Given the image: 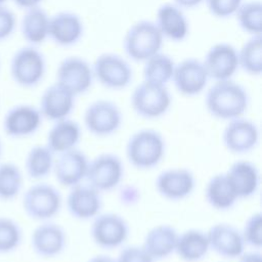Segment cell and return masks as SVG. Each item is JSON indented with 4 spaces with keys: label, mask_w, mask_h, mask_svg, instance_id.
I'll return each instance as SVG.
<instances>
[{
    "label": "cell",
    "mask_w": 262,
    "mask_h": 262,
    "mask_svg": "<svg viewBox=\"0 0 262 262\" xmlns=\"http://www.w3.org/2000/svg\"><path fill=\"white\" fill-rule=\"evenodd\" d=\"M249 104L250 96L247 89L231 79L216 81L205 96V105L209 114L224 121L243 117Z\"/></svg>",
    "instance_id": "cell-1"
},
{
    "label": "cell",
    "mask_w": 262,
    "mask_h": 262,
    "mask_svg": "<svg viewBox=\"0 0 262 262\" xmlns=\"http://www.w3.org/2000/svg\"><path fill=\"white\" fill-rule=\"evenodd\" d=\"M126 157L136 169L149 170L157 167L166 151L163 135L154 129H141L134 132L127 140Z\"/></svg>",
    "instance_id": "cell-2"
},
{
    "label": "cell",
    "mask_w": 262,
    "mask_h": 262,
    "mask_svg": "<svg viewBox=\"0 0 262 262\" xmlns=\"http://www.w3.org/2000/svg\"><path fill=\"white\" fill-rule=\"evenodd\" d=\"M164 37L150 20H139L133 24L123 39L126 55L134 61H145L161 51Z\"/></svg>",
    "instance_id": "cell-3"
},
{
    "label": "cell",
    "mask_w": 262,
    "mask_h": 262,
    "mask_svg": "<svg viewBox=\"0 0 262 262\" xmlns=\"http://www.w3.org/2000/svg\"><path fill=\"white\" fill-rule=\"evenodd\" d=\"M9 71L11 79L16 85L23 88H33L45 76L46 60L36 46H23L11 56Z\"/></svg>",
    "instance_id": "cell-4"
},
{
    "label": "cell",
    "mask_w": 262,
    "mask_h": 262,
    "mask_svg": "<svg viewBox=\"0 0 262 262\" xmlns=\"http://www.w3.org/2000/svg\"><path fill=\"white\" fill-rule=\"evenodd\" d=\"M21 205L29 218L43 222L50 220L59 213L62 198L59 190L53 185L38 182L24 192Z\"/></svg>",
    "instance_id": "cell-5"
},
{
    "label": "cell",
    "mask_w": 262,
    "mask_h": 262,
    "mask_svg": "<svg viewBox=\"0 0 262 262\" xmlns=\"http://www.w3.org/2000/svg\"><path fill=\"white\" fill-rule=\"evenodd\" d=\"M130 102L136 115L152 120L161 118L169 111L172 97L165 85L142 81L134 88Z\"/></svg>",
    "instance_id": "cell-6"
},
{
    "label": "cell",
    "mask_w": 262,
    "mask_h": 262,
    "mask_svg": "<svg viewBox=\"0 0 262 262\" xmlns=\"http://www.w3.org/2000/svg\"><path fill=\"white\" fill-rule=\"evenodd\" d=\"M92 71L94 79L111 90L125 89L133 79L130 63L121 55L112 52L98 55L92 64Z\"/></svg>",
    "instance_id": "cell-7"
},
{
    "label": "cell",
    "mask_w": 262,
    "mask_h": 262,
    "mask_svg": "<svg viewBox=\"0 0 262 262\" xmlns=\"http://www.w3.org/2000/svg\"><path fill=\"white\" fill-rule=\"evenodd\" d=\"M124 165L120 157L112 152H103L88 163L86 180L97 191H111L122 181Z\"/></svg>",
    "instance_id": "cell-8"
},
{
    "label": "cell",
    "mask_w": 262,
    "mask_h": 262,
    "mask_svg": "<svg viewBox=\"0 0 262 262\" xmlns=\"http://www.w3.org/2000/svg\"><path fill=\"white\" fill-rule=\"evenodd\" d=\"M83 120L86 129L91 134L97 137H106L120 129L123 116L115 102L98 99L86 107Z\"/></svg>",
    "instance_id": "cell-9"
},
{
    "label": "cell",
    "mask_w": 262,
    "mask_h": 262,
    "mask_svg": "<svg viewBox=\"0 0 262 262\" xmlns=\"http://www.w3.org/2000/svg\"><path fill=\"white\" fill-rule=\"evenodd\" d=\"M90 234L98 247L106 250L122 246L129 236V225L117 213H102L93 218Z\"/></svg>",
    "instance_id": "cell-10"
},
{
    "label": "cell",
    "mask_w": 262,
    "mask_h": 262,
    "mask_svg": "<svg viewBox=\"0 0 262 262\" xmlns=\"http://www.w3.org/2000/svg\"><path fill=\"white\" fill-rule=\"evenodd\" d=\"M94 80L92 66L80 56L63 58L56 70V82L75 96L86 93Z\"/></svg>",
    "instance_id": "cell-11"
},
{
    "label": "cell",
    "mask_w": 262,
    "mask_h": 262,
    "mask_svg": "<svg viewBox=\"0 0 262 262\" xmlns=\"http://www.w3.org/2000/svg\"><path fill=\"white\" fill-rule=\"evenodd\" d=\"M42 119L38 107L20 103L7 110L3 117L2 128L4 133L11 138H25L39 130Z\"/></svg>",
    "instance_id": "cell-12"
},
{
    "label": "cell",
    "mask_w": 262,
    "mask_h": 262,
    "mask_svg": "<svg viewBox=\"0 0 262 262\" xmlns=\"http://www.w3.org/2000/svg\"><path fill=\"white\" fill-rule=\"evenodd\" d=\"M209 79L216 81L230 80L238 68L237 49L225 42L211 46L202 60Z\"/></svg>",
    "instance_id": "cell-13"
},
{
    "label": "cell",
    "mask_w": 262,
    "mask_h": 262,
    "mask_svg": "<svg viewBox=\"0 0 262 262\" xmlns=\"http://www.w3.org/2000/svg\"><path fill=\"white\" fill-rule=\"evenodd\" d=\"M171 81L182 95L195 96L205 90L209 76L202 60L189 57L175 63Z\"/></svg>",
    "instance_id": "cell-14"
},
{
    "label": "cell",
    "mask_w": 262,
    "mask_h": 262,
    "mask_svg": "<svg viewBox=\"0 0 262 262\" xmlns=\"http://www.w3.org/2000/svg\"><path fill=\"white\" fill-rule=\"evenodd\" d=\"M227 122L222 133V141L228 151L243 155L257 146L259 142V129L254 122L243 117Z\"/></svg>",
    "instance_id": "cell-15"
},
{
    "label": "cell",
    "mask_w": 262,
    "mask_h": 262,
    "mask_svg": "<svg viewBox=\"0 0 262 262\" xmlns=\"http://www.w3.org/2000/svg\"><path fill=\"white\" fill-rule=\"evenodd\" d=\"M156 189L160 195L169 201H181L189 196L195 187V178L185 168L163 170L157 177Z\"/></svg>",
    "instance_id": "cell-16"
},
{
    "label": "cell",
    "mask_w": 262,
    "mask_h": 262,
    "mask_svg": "<svg viewBox=\"0 0 262 262\" xmlns=\"http://www.w3.org/2000/svg\"><path fill=\"white\" fill-rule=\"evenodd\" d=\"M210 250L227 259L239 258L245 253L241 230L228 223H217L207 231Z\"/></svg>",
    "instance_id": "cell-17"
},
{
    "label": "cell",
    "mask_w": 262,
    "mask_h": 262,
    "mask_svg": "<svg viewBox=\"0 0 262 262\" xmlns=\"http://www.w3.org/2000/svg\"><path fill=\"white\" fill-rule=\"evenodd\" d=\"M67 245V233L56 223L43 221L35 227L31 235L34 253L42 258H54L60 255Z\"/></svg>",
    "instance_id": "cell-18"
},
{
    "label": "cell",
    "mask_w": 262,
    "mask_h": 262,
    "mask_svg": "<svg viewBox=\"0 0 262 262\" xmlns=\"http://www.w3.org/2000/svg\"><path fill=\"white\" fill-rule=\"evenodd\" d=\"M88 163L89 160L83 151L73 148L58 155L52 172L60 185L71 188L86 178Z\"/></svg>",
    "instance_id": "cell-19"
},
{
    "label": "cell",
    "mask_w": 262,
    "mask_h": 262,
    "mask_svg": "<svg viewBox=\"0 0 262 262\" xmlns=\"http://www.w3.org/2000/svg\"><path fill=\"white\" fill-rule=\"evenodd\" d=\"M75 95L57 82L48 86L40 97L39 111L43 118L56 122L69 118L75 107Z\"/></svg>",
    "instance_id": "cell-20"
},
{
    "label": "cell",
    "mask_w": 262,
    "mask_h": 262,
    "mask_svg": "<svg viewBox=\"0 0 262 262\" xmlns=\"http://www.w3.org/2000/svg\"><path fill=\"white\" fill-rule=\"evenodd\" d=\"M83 34V20L74 12L59 11L49 18L48 38L58 46H73L81 40Z\"/></svg>",
    "instance_id": "cell-21"
},
{
    "label": "cell",
    "mask_w": 262,
    "mask_h": 262,
    "mask_svg": "<svg viewBox=\"0 0 262 262\" xmlns=\"http://www.w3.org/2000/svg\"><path fill=\"white\" fill-rule=\"evenodd\" d=\"M66 204L72 217L79 220L93 219L102 207L100 192L89 184L81 183L70 188Z\"/></svg>",
    "instance_id": "cell-22"
},
{
    "label": "cell",
    "mask_w": 262,
    "mask_h": 262,
    "mask_svg": "<svg viewBox=\"0 0 262 262\" xmlns=\"http://www.w3.org/2000/svg\"><path fill=\"white\" fill-rule=\"evenodd\" d=\"M155 24L164 39L174 42L183 41L189 33V24L182 8L174 3H165L158 8Z\"/></svg>",
    "instance_id": "cell-23"
},
{
    "label": "cell",
    "mask_w": 262,
    "mask_h": 262,
    "mask_svg": "<svg viewBox=\"0 0 262 262\" xmlns=\"http://www.w3.org/2000/svg\"><path fill=\"white\" fill-rule=\"evenodd\" d=\"M238 200L249 199L256 194L260 184L259 170L249 161H236L225 172Z\"/></svg>",
    "instance_id": "cell-24"
},
{
    "label": "cell",
    "mask_w": 262,
    "mask_h": 262,
    "mask_svg": "<svg viewBox=\"0 0 262 262\" xmlns=\"http://www.w3.org/2000/svg\"><path fill=\"white\" fill-rule=\"evenodd\" d=\"M178 234L172 225L159 224L146 232L142 247L155 261L168 258L175 253Z\"/></svg>",
    "instance_id": "cell-25"
},
{
    "label": "cell",
    "mask_w": 262,
    "mask_h": 262,
    "mask_svg": "<svg viewBox=\"0 0 262 262\" xmlns=\"http://www.w3.org/2000/svg\"><path fill=\"white\" fill-rule=\"evenodd\" d=\"M47 133L46 145L55 155L76 148L81 139L80 125L69 118L53 122Z\"/></svg>",
    "instance_id": "cell-26"
},
{
    "label": "cell",
    "mask_w": 262,
    "mask_h": 262,
    "mask_svg": "<svg viewBox=\"0 0 262 262\" xmlns=\"http://www.w3.org/2000/svg\"><path fill=\"white\" fill-rule=\"evenodd\" d=\"M210 250L207 232L188 229L178 234L175 253L185 262H198L206 257Z\"/></svg>",
    "instance_id": "cell-27"
},
{
    "label": "cell",
    "mask_w": 262,
    "mask_h": 262,
    "mask_svg": "<svg viewBox=\"0 0 262 262\" xmlns=\"http://www.w3.org/2000/svg\"><path fill=\"white\" fill-rule=\"evenodd\" d=\"M205 198L207 203L218 211L231 209L238 200L225 173L215 174L209 179L205 188Z\"/></svg>",
    "instance_id": "cell-28"
},
{
    "label": "cell",
    "mask_w": 262,
    "mask_h": 262,
    "mask_svg": "<svg viewBox=\"0 0 262 262\" xmlns=\"http://www.w3.org/2000/svg\"><path fill=\"white\" fill-rule=\"evenodd\" d=\"M49 18L41 6L25 10L20 20V33L29 45L37 46L48 39Z\"/></svg>",
    "instance_id": "cell-29"
},
{
    "label": "cell",
    "mask_w": 262,
    "mask_h": 262,
    "mask_svg": "<svg viewBox=\"0 0 262 262\" xmlns=\"http://www.w3.org/2000/svg\"><path fill=\"white\" fill-rule=\"evenodd\" d=\"M54 161V154L46 144L35 145L29 149L26 156V173L31 179H43L53 171Z\"/></svg>",
    "instance_id": "cell-30"
},
{
    "label": "cell",
    "mask_w": 262,
    "mask_h": 262,
    "mask_svg": "<svg viewBox=\"0 0 262 262\" xmlns=\"http://www.w3.org/2000/svg\"><path fill=\"white\" fill-rule=\"evenodd\" d=\"M143 62V81L166 86L172 80L175 62L168 54L160 51Z\"/></svg>",
    "instance_id": "cell-31"
},
{
    "label": "cell",
    "mask_w": 262,
    "mask_h": 262,
    "mask_svg": "<svg viewBox=\"0 0 262 262\" xmlns=\"http://www.w3.org/2000/svg\"><path fill=\"white\" fill-rule=\"evenodd\" d=\"M238 68L252 76L262 73V35L251 36L237 50Z\"/></svg>",
    "instance_id": "cell-32"
},
{
    "label": "cell",
    "mask_w": 262,
    "mask_h": 262,
    "mask_svg": "<svg viewBox=\"0 0 262 262\" xmlns=\"http://www.w3.org/2000/svg\"><path fill=\"white\" fill-rule=\"evenodd\" d=\"M24 177L17 165L11 162L0 164V200L9 202L21 191Z\"/></svg>",
    "instance_id": "cell-33"
},
{
    "label": "cell",
    "mask_w": 262,
    "mask_h": 262,
    "mask_svg": "<svg viewBox=\"0 0 262 262\" xmlns=\"http://www.w3.org/2000/svg\"><path fill=\"white\" fill-rule=\"evenodd\" d=\"M239 28L251 36L262 33V4L258 0L243 2L234 13Z\"/></svg>",
    "instance_id": "cell-34"
},
{
    "label": "cell",
    "mask_w": 262,
    "mask_h": 262,
    "mask_svg": "<svg viewBox=\"0 0 262 262\" xmlns=\"http://www.w3.org/2000/svg\"><path fill=\"white\" fill-rule=\"evenodd\" d=\"M23 230L12 218L0 216V254L14 252L21 244Z\"/></svg>",
    "instance_id": "cell-35"
},
{
    "label": "cell",
    "mask_w": 262,
    "mask_h": 262,
    "mask_svg": "<svg viewBox=\"0 0 262 262\" xmlns=\"http://www.w3.org/2000/svg\"><path fill=\"white\" fill-rule=\"evenodd\" d=\"M241 232L246 245L259 250L262 246V214L257 212L251 215Z\"/></svg>",
    "instance_id": "cell-36"
},
{
    "label": "cell",
    "mask_w": 262,
    "mask_h": 262,
    "mask_svg": "<svg viewBox=\"0 0 262 262\" xmlns=\"http://www.w3.org/2000/svg\"><path fill=\"white\" fill-rule=\"evenodd\" d=\"M210 13L218 18H227L236 12L243 0H205Z\"/></svg>",
    "instance_id": "cell-37"
},
{
    "label": "cell",
    "mask_w": 262,
    "mask_h": 262,
    "mask_svg": "<svg viewBox=\"0 0 262 262\" xmlns=\"http://www.w3.org/2000/svg\"><path fill=\"white\" fill-rule=\"evenodd\" d=\"M117 262H155L151 256L144 250L142 246L125 247L118 257Z\"/></svg>",
    "instance_id": "cell-38"
},
{
    "label": "cell",
    "mask_w": 262,
    "mask_h": 262,
    "mask_svg": "<svg viewBox=\"0 0 262 262\" xmlns=\"http://www.w3.org/2000/svg\"><path fill=\"white\" fill-rule=\"evenodd\" d=\"M16 16L14 12L5 6L0 5V42L7 40L15 31Z\"/></svg>",
    "instance_id": "cell-39"
},
{
    "label": "cell",
    "mask_w": 262,
    "mask_h": 262,
    "mask_svg": "<svg viewBox=\"0 0 262 262\" xmlns=\"http://www.w3.org/2000/svg\"><path fill=\"white\" fill-rule=\"evenodd\" d=\"M43 0H12V2L18 7L24 10H28L30 8H34L40 6Z\"/></svg>",
    "instance_id": "cell-40"
},
{
    "label": "cell",
    "mask_w": 262,
    "mask_h": 262,
    "mask_svg": "<svg viewBox=\"0 0 262 262\" xmlns=\"http://www.w3.org/2000/svg\"><path fill=\"white\" fill-rule=\"evenodd\" d=\"M238 259V262H262V256L259 252L244 253Z\"/></svg>",
    "instance_id": "cell-41"
},
{
    "label": "cell",
    "mask_w": 262,
    "mask_h": 262,
    "mask_svg": "<svg viewBox=\"0 0 262 262\" xmlns=\"http://www.w3.org/2000/svg\"><path fill=\"white\" fill-rule=\"evenodd\" d=\"M205 0H173L174 4L180 8H193L202 4Z\"/></svg>",
    "instance_id": "cell-42"
},
{
    "label": "cell",
    "mask_w": 262,
    "mask_h": 262,
    "mask_svg": "<svg viewBox=\"0 0 262 262\" xmlns=\"http://www.w3.org/2000/svg\"><path fill=\"white\" fill-rule=\"evenodd\" d=\"M88 262H117L116 259L106 255H96L88 260Z\"/></svg>",
    "instance_id": "cell-43"
},
{
    "label": "cell",
    "mask_w": 262,
    "mask_h": 262,
    "mask_svg": "<svg viewBox=\"0 0 262 262\" xmlns=\"http://www.w3.org/2000/svg\"><path fill=\"white\" fill-rule=\"evenodd\" d=\"M2 152H3V146H2L1 139H0V159H1V157H2Z\"/></svg>",
    "instance_id": "cell-44"
},
{
    "label": "cell",
    "mask_w": 262,
    "mask_h": 262,
    "mask_svg": "<svg viewBox=\"0 0 262 262\" xmlns=\"http://www.w3.org/2000/svg\"><path fill=\"white\" fill-rule=\"evenodd\" d=\"M7 0H0V5H2V4H5V2H6Z\"/></svg>",
    "instance_id": "cell-45"
}]
</instances>
